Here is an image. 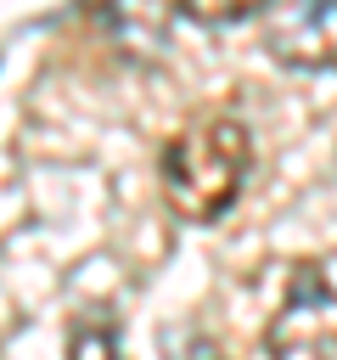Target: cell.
<instances>
[{
	"instance_id": "1",
	"label": "cell",
	"mask_w": 337,
	"mask_h": 360,
	"mask_svg": "<svg viewBox=\"0 0 337 360\" xmlns=\"http://www.w3.org/2000/svg\"><path fill=\"white\" fill-rule=\"evenodd\" d=\"M253 174V129L230 112L191 118L157 158V191L180 225H213Z\"/></svg>"
},
{
	"instance_id": "2",
	"label": "cell",
	"mask_w": 337,
	"mask_h": 360,
	"mask_svg": "<svg viewBox=\"0 0 337 360\" xmlns=\"http://www.w3.org/2000/svg\"><path fill=\"white\" fill-rule=\"evenodd\" d=\"M264 349L270 354H337V287L326 264L315 259L292 264L286 298L264 326Z\"/></svg>"
},
{
	"instance_id": "3",
	"label": "cell",
	"mask_w": 337,
	"mask_h": 360,
	"mask_svg": "<svg viewBox=\"0 0 337 360\" xmlns=\"http://www.w3.org/2000/svg\"><path fill=\"white\" fill-rule=\"evenodd\" d=\"M264 51L298 73L337 68V0H286L264 22Z\"/></svg>"
},
{
	"instance_id": "4",
	"label": "cell",
	"mask_w": 337,
	"mask_h": 360,
	"mask_svg": "<svg viewBox=\"0 0 337 360\" xmlns=\"http://www.w3.org/2000/svg\"><path fill=\"white\" fill-rule=\"evenodd\" d=\"M118 321H107V315H84V321H73L67 326V349L73 354H112L118 349Z\"/></svg>"
},
{
	"instance_id": "5",
	"label": "cell",
	"mask_w": 337,
	"mask_h": 360,
	"mask_svg": "<svg viewBox=\"0 0 337 360\" xmlns=\"http://www.w3.org/2000/svg\"><path fill=\"white\" fill-rule=\"evenodd\" d=\"M264 0H180V11L191 17V22H202V28H225V22H242V17H253Z\"/></svg>"
}]
</instances>
